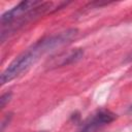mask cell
<instances>
[{
    "label": "cell",
    "instance_id": "2",
    "mask_svg": "<svg viewBox=\"0 0 132 132\" xmlns=\"http://www.w3.org/2000/svg\"><path fill=\"white\" fill-rule=\"evenodd\" d=\"M41 4L40 1H33V0H27V1H22L11 9L7 10L5 13L2 14L1 16V25L2 28H4L6 25H11L19 19L23 18L30 11H32L34 8L39 6Z\"/></svg>",
    "mask_w": 132,
    "mask_h": 132
},
{
    "label": "cell",
    "instance_id": "1",
    "mask_svg": "<svg viewBox=\"0 0 132 132\" xmlns=\"http://www.w3.org/2000/svg\"><path fill=\"white\" fill-rule=\"evenodd\" d=\"M47 52L48 50L46 47V44L42 39L37 43H35L31 48L27 50L26 52L18 56L2 72L0 77L1 85H5L6 82H9L10 80L21 75L23 72L27 71L39 59L41 55Z\"/></svg>",
    "mask_w": 132,
    "mask_h": 132
},
{
    "label": "cell",
    "instance_id": "4",
    "mask_svg": "<svg viewBox=\"0 0 132 132\" xmlns=\"http://www.w3.org/2000/svg\"><path fill=\"white\" fill-rule=\"evenodd\" d=\"M82 56H84V52L81 50H79V48L72 50V51L68 52L64 57H60L59 58V62L57 63V65L58 66L68 65L70 63H73V62L78 61Z\"/></svg>",
    "mask_w": 132,
    "mask_h": 132
},
{
    "label": "cell",
    "instance_id": "7",
    "mask_svg": "<svg viewBox=\"0 0 132 132\" xmlns=\"http://www.w3.org/2000/svg\"><path fill=\"white\" fill-rule=\"evenodd\" d=\"M41 132H45V131H41Z\"/></svg>",
    "mask_w": 132,
    "mask_h": 132
},
{
    "label": "cell",
    "instance_id": "6",
    "mask_svg": "<svg viewBox=\"0 0 132 132\" xmlns=\"http://www.w3.org/2000/svg\"><path fill=\"white\" fill-rule=\"evenodd\" d=\"M127 61H132V53L127 57Z\"/></svg>",
    "mask_w": 132,
    "mask_h": 132
},
{
    "label": "cell",
    "instance_id": "8",
    "mask_svg": "<svg viewBox=\"0 0 132 132\" xmlns=\"http://www.w3.org/2000/svg\"><path fill=\"white\" fill-rule=\"evenodd\" d=\"M131 109H132V105H131Z\"/></svg>",
    "mask_w": 132,
    "mask_h": 132
},
{
    "label": "cell",
    "instance_id": "5",
    "mask_svg": "<svg viewBox=\"0 0 132 132\" xmlns=\"http://www.w3.org/2000/svg\"><path fill=\"white\" fill-rule=\"evenodd\" d=\"M10 97H11V94L10 93H5V94H3L1 96V98H0V106H1V108H3L5 106V104L9 101Z\"/></svg>",
    "mask_w": 132,
    "mask_h": 132
},
{
    "label": "cell",
    "instance_id": "3",
    "mask_svg": "<svg viewBox=\"0 0 132 132\" xmlns=\"http://www.w3.org/2000/svg\"><path fill=\"white\" fill-rule=\"evenodd\" d=\"M114 119H116V114L112 113L111 111H109V110H100L85 125V127L82 129V132H91L94 129H96V128H98L102 125H105V124H108V123L112 122Z\"/></svg>",
    "mask_w": 132,
    "mask_h": 132
}]
</instances>
